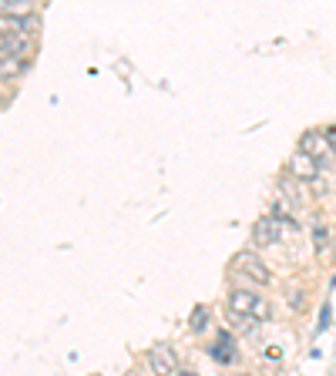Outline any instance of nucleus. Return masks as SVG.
<instances>
[{"mask_svg": "<svg viewBox=\"0 0 336 376\" xmlns=\"http://www.w3.org/2000/svg\"><path fill=\"white\" fill-rule=\"evenodd\" d=\"M226 313H229L232 323H239L245 330H252L256 323H266V319L273 316V309H269V302L262 299L259 292H249V289H235L226 302Z\"/></svg>", "mask_w": 336, "mask_h": 376, "instance_id": "f257e3e1", "label": "nucleus"}, {"mask_svg": "<svg viewBox=\"0 0 336 376\" xmlns=\"http://www.w3.org/2000/svg\"><path fill=\"white\" fill-rule=\"evenodd\" d=\"M235 269L243 272L245 279L259 283V286L269 283V269H266V262H262L259 256H252V252H239V256H235Z\"/></svg>", "mask_w": 336, "mask_h": 376, "instance_id": "f03ea898", "label": "nucleus"}, {"mask_svg": "<svg viewBox=\"0 0 336 376\" xmlns=\"http://www.w3.org/2000/svg\"><path fill=\"white\" fill-rule=\"evenodd\" d=\"M252 239H256V245H276V242H279V219H276V215L259 219L256 228H252Z\"/></svg>", "mask_w": 336, "mask_h": 376, "instance_id": "7ed1b4c3", "label": "nucleus"}, {"mask_svg": "<svg viewBox=\"0 0 336 376\" xmlns=\"http://www.w3.org/2000/svg\"><path fill=\"white\" fill-rule=\"evenodd\" d=\"M31 67V54H11V58H0V77L11 81V77H20Z\"/></svg>", "mask_w": 336, "mask_h": 376, "instance_id": "20e7f679", "label": "nucleus"}, {"mask_svg": "<svg viewBox=\"0 0 336 376\" xmlns=\"http://www.w3.org/2000/svg\"><path fill=\"white\" fill-rule=\"evenodd\" d=\"M290 171L296 175V179H303V181H313L316 175H320V165L309 158V155H303V151H296L292 155V162H290Z\"/></svg>", "mask_w": 336, "mask_h": 376, "instance_id": "39448f33", "label": "nucleus"}, {"mask_svg": "<svg viewBox=\"0 0 336 376\" xmlns=\"http://www.w3.org/2000/svg\"><path fill=\"white\" fill-rule=\"evenodd\" d=\"M148 363H152V370L158 376H172L175 373V356H172V349L168 346H158L148 353Z\"/></svg>", "mask_w": 336, "mask_h": 376, "instance_id": "423d86ee", "label": "nucleus"}, {"mask_svg": "<svg viewBox=\"0 0 336 376\" xmlns=\"http://www.w3.org/2000/svg\"><path fill=\"white\" fill-rule=\"evenodd\" d=\"M11 54H31V44H27V37L0 30V58H11Z\"/></svg>", "mask_w": 336, "mask_h": 376, "instance_id": "0eeeda50", "label": "nucleus"}, {"mask_svg": "<svg viewBox=\"0 0 336 376\" xmlns=\"http://www.w3.org/2000/svg\"><path fill=\"white\" fill-rule=\"evenodd\" d=\"M209 356H212L215 363H232L235 360V343H232L229 332H219V343H212Z\"/></svg>", "mask_w": 336, "mask_h": 376, "instance_id": "6e6552de", "label": "nucleus"}, {"mask_svg": "<svg viewBox=\"0 0 336 376\" xmlns=\"http://www.w3.org/2000/svg\"><path fill=\"white\" fill-rule=\"evenodd\" d=\"M299 151H303V155H309L313 162H320L323 151H326V138L316 135V131H306V135L299 138Z\"/></svg>", "mask_w": 336, "mask_h": 376, "instance_id": "1a4fd4ad", "label": "nucleus"}, {"mask_svg": "<svg viewBox=\"0 0 336 376\" xmlns=\"http://www.w3.org/2000/svg\"><path fill=\"white\" fill-rule=\"evenodd\" d=\"M326 239H330V232H326L323 226L313 228V242H316V256H323V252H326Z\"/></svg>", "mask_w": 336, "mask_h": 376, "instance_id": "9d476101", "label": "nucleus"}, {"mask_svg": "<svg viewBox=\"0 0 336 376\" xmlns=\"http://www.w3.org/2000/svg\"><path fill=\"white\" fill-rule=\"evenodd\" d=\"M205 319H209V313H205V309H202V306H199V309L192 313V330H195V332H202V330H205Z\"/></svg>", "mask_w": 336, "mask_h": 376, "instance_id": "9b49d317", "label": "nucleus"}, {"mask_svg": "<svg viewBox=\"0 0 336 376\" xmlns=\"http://www.w3.org/2000/svg\"><path fill=\"white\" fill-rule=\"evenodd\" d=\"M323 138H326V148H333V155H336V128H330Z\"/></svg>", "mask_w": 336, "mask_h": 376, "instance_id": "f8f14e48", "label": "nucleus"}, {"mask_svg": "<svg viewBox=\"0 0 336 376\" xmlns=\"http://www.w3.org/2000/svg\"><path fill=\"white\" fill-rule=\"evenodd\" d=\"M303 299H306L303 292H292V299H290V306H292V309H303Z\"/></svg>", "mask_w": 336, "mask_h": 376, "instance_id": "ddd939ff", "label": "nucleus"}, {"mask_svg": "<svg viewBox=\"0 0 336 376\" xmlns=\"http://www.w3.org/2000/svg\"><path fill=\"white\" fill-rule=\"evenodd\" d=\"M326 323H330V306H323V313H320V326L326 330Z\"/></svg>", "mask_w": 336, "mask_h": 376, "instance_id": "4468645a", "label": "nucleus"}, {"mask_svg": "<svg viewBox=\"0 0 336 376\" xmlns=\"http://www.w3.org/2000/svg\"><path fill=\"white\" fill-rule=\"evenodd\" d=\"M262 356H266V360H279V349H276V346H269V349H266V353H262Z\"/></svg>", "mask_w": 336, "mask_h": 376, "instance_id": "2eb2a0df", "label": "nucleus"}, {"mask_svg": "<svg viewBox=\"0 0 336 376\" xmlns=\"http://www.w3.org/2000/svg\"><path fill=\"white\" fill-rule=\"evenodd\" d=\"M179 376H195V373H179Z\"/></svg>", "mask_w": 336, "mask_h": 376, "instance_id": "dca6fc26", "label": "nucleus"}]
</instances>
